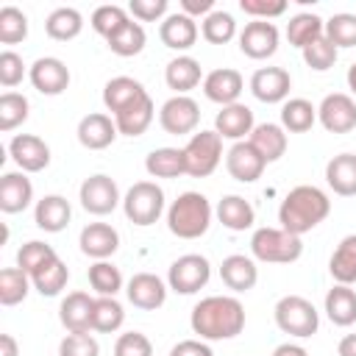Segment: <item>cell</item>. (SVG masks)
<instances>
[{
    "instance_id": "6da1fadb",
    "label": "cell",
    "mask_w": 356,
    "mask_h": 356,
    "mask_svg": "<svg viewBox=\"0 0 356 356\" xmlns=\"http://www.w3.org/2000/svg\"><path fill=\"white\" fill-rule=\"evenodd\" d=\"M189 325L200 339H234L245 328V306L231 295H209L195 303Z\"/></svg>"
},
{
    "instance_id": "7a4b0ae2",
    "label": "cell",
    "mask_w": 356,
    "mask_h": 356,
    "mask_svg": "<svg viewBox=\"0 0 356 356\" xmlns=\"http://www.w3.org/2000/svg\"><path fill=\"white\" fill-rule=\"evenodd\" d=\"M331 211V200L320 186L300 184L286 192V197L278 206V222L284 231L303 236L306 231L317 228Z\"/></svg>"
},
{
    "instance_id": "3957f363",
    "label": "cell",
    "mask_w": 356,
    "mask_h": 356,
    "mask_svg": "<svg viewBox=\"0 0 356 356\" xmlns=\"http://www.w3.org/2000/svg\"><path fill=\"white\" fill-rule=\"evenodd\" d=\"M211 225V203L200 192H181L167 209V228L178 239H197Z\"/></svg>"
},
{
    "instance_id": "277c9868",
    "label": "cell",
    "mask_w": 356,
    "mask_h": 356,
    "mask_svg": "<svg viewBox=\"0 0 356 356\" xmlns=\"http://www.w3.org/2000/svg\"><path fill=\"white\" fill-rule=\"evenodd\" d=\"M250 253L259 261L267 264H292L303 253L300 236L284 231V228H256L250 236Z\"/></svg>"
},
{
    "instance_id": "5b68a950",
    "label": "cell",
    "mask_w": 356,
    "mask_h": 356,
    "mask_svg": "<svg viewBox=\"0 0 356 356\" xmlns=\"http://www.w3.org/2000/svg\"><path fill=\"white\" fill-rule=\"evenodd\" d=\"M273 314H275V325L289 337L306 339L320 328V314L312 306V300H306L303 295H284L275 303Z\"/></svg>"
},
{
    "instance_id": "8992f818",
    "label": "cell",
    "mask_w": 356,
    "mask_h": 356,
    "mask_svg": "<svg viewBox=\"0 0 356 356\" xmlns=\"http://www.w3.org/2000/svg\"><path fill=\"white\" fill-rule=\"evenodd\" d=\"M181 150H184V161H186V175L206 178L217 170V164L222 159V136L217 131H200V134H192Z\"/></svg>"
},
{
    "instance_id": "52a82bcc",
    "label": "cell",
    "mask_w": 356,
    "mask_h": 356,
    "mask_svg": "<svg viewBox=\"0 0 356 356\" xmlns=\"http://www.w3.org/2000/svg\"><path fill=\"white\" fill-rule=\"evenodd\" d=\"M122 211L134 225H153L164 211V192L153 181L134 184L122 197Z\"/></svg>"
},
{
    "instance_id": "ba28073f",
    "label": "cell",
    "mask_w": 356,
    "mask_h": 356,
    "mask_svg": "<svg viewBox=\"0 0 356 356\" xmlns=\"http://www.w3.org/2000/svg\"><path fill=\"white\" fill-rule=\"evenodd\" d=\"M211 278V264L200 253H184L178 256L167 270V286L178 295H195L200 292Z\"/></svg>"
},
{
    "instance_id": "9c48e42d",
    "label": "cell",
    "mask_w": 356,
    "mask_h": 356,
    "mask_svg": "<svg viewBox=\"0 0 356 356\" xmlns=\"http://www.w3.org/2000/svg\"><path fill=\"white\" fill-rule=\"evenodd\" d=\"M78 197H81V206H83L89 214H95V217L111 214V211L122 203L117 181H114V178H108V175H103V172L89 175V178L81 184Z\"/></svg>"
},
{
    "instance_id": "30bf717a",
    "label": "cell",
    "mask_w": 356,
    "mask_h": 356,
    "mask_svg": "<svg viewBox=\"0 0 356 356\" xmlns=\"http://www.w3.org/2000/svg\"><path fill=\"white\" fill-rule=\"evenodd\" d=\"M317 120L328 134H348L356 128V100L345 92H331L317 106Z\"/></svg>"
},
{
    "instance_id": "8fae6325",
    "label": "cell",
    "mask_w": 356,
    "mask_h": 356,
    "mask_svg": "<svg viewBox=\"0 0 356 356\" xmlns=\"http://www.w3.org/2000/svg\"><path fill=\"white\" fill-rule=\"evenodd\" d=\"M159 122L167 134H175V136H184V134H192L200 122V106L189 97V95H172L161 111H159Z\"/></svg>"
},
{
    "instance_id": "7c38bea8",
    "label": "cell",
    "mask_w": 356,
    "mask_h": 356,
    "mask_svg": "<svg viewBox=\"0 0 356 356\" xmlns=\"http://www.w3.org/2000/svg\"><path fill=\"white\" fill-rule=\"evenodd\" d=\"M239 50L248 58H270L278 50V28L270 19H253L239 33Z\"/></svg>"
},
{
    "instance_id": "4fadbf2b",
    "label": "cell",
    "mask_w": 356,
    "mask_h": 356,
    "mask_svg": "<svg viewBox=\"0 0 356 356\" xmlns=\"http://www.w3.org/2000/svg\"><path fill=\"white\" fill-rule=\"evenodd\" d=\"M8 156L19 167V172H42L50 164V147L36 134H17L8 142Z\"/></svg>"
},
{
    "instance_id": "5bb4252c",
    "label": "cell",
    "mask_w": 356,
    "mask_h": 356,
    "mask_svg": "<svg viewBox=\"0 0 356 356\" xmlns=\"http://www.w3.org/2000/svg\"><path fill=\"white\" fill-rule=\"evenodd\" d=\"M264 167H267V161L259 156V150H256L248 139L234 142L231 150L225 153V170H228L231 178L239 181V184H253L256 178H261Z\"/></svg>"
},
{
    "instance_id": "9a60e30c",
    "label": "cell",
    "mask_w": 356,
    "mask_h": 356,
    "mask_svg": "<svg viewBox=\"0 0 356 356\" xmlns=\"http://www.w3.org/2000/svg\"><path fill=\"white\" fill-rule=\"evenodd\" d=\"M28 78L33 83L36 92L42 95H61L67 86H70V70L61 58L56 56H44V58H36L28 70Z\"/></svg>"
},
{
    "instance_id": "2e32d148",
    "label": "cell",
    "mask_w": 356,
    "mask_h": 356,
    "mask_svg": "<svg viewBox=\"0 0 356 356\" xmlns=\"http://www.w3.org/2000/svg\"><path fill=\"white\" fill-rule=\"evenodd\" d=\"M292 78L284 67H261L250 75V92L261 103H286Z\"/></svg>"
},
{
    "instance_id": "e0dca14e",
    "label": "cell",
    "mask_w": 356,
    "mask_h": 356,
    "mask_svg": "<svg viewBox=\"0 0 356 356\" xmlns=\"http://www.w3.org/2000/svg\"><path fill=\"white\" fill-rule=\"evenodd\" d=\"M125 295L136 309L145 312H156L159 306H164L167 300V284L153 275V273H136L128 284H125Z\"/></svg>"
},
{
    "instance_id": "ac0fdd59",
    "label": "cell",
    "mask_w": 356,
    "mask_h": 356,
    "mask_svg": "<svg viewBox=\"0 0 356 356\" xmlns=\"http://www.w3.org/2000/svg\"><path fill=\"white\" fill-rule=\"evenodd\" d=\"M245 89V81L236 70L231 67H222V70H211L206 78H203V95L211 100V103H220V106H231V103H239V95Z\"/></svg>"
},
{
    "instance_id": "d6986e66",
    "label": "cell",
    "mask_w": 356,
    "mask_h": 356,
    "mask_svg": "<svg viewBox=\"0 0 356 356\" xmlns=\"http://www.w3.org/2000/svg\"><path fill=\"white\" fill-rule=\"evenodd\" d=\"M81 253L95 259V261H106L117 248H120V234L117 228H111L108 222H89L81 231Z\"/></svg>"
},
{
    "instance_id": "ffe728a7",
    "label": "cell",
    "mask_w": 356,
    "mask_h": 356,
    "mask_svg": "<svg viewBox=\"0 0 356 356\" xmlns=\"http://www.w3.org/2000/svg\"><path fill=\"white\" fill-rule=\"evenodd\" d=\"M256 128V120H253V111L245 106V103H231V106H222L214 117V131L222 136V139H234V142H242L245 136H250V131Z\"/></svg>"
},
{
    "instance_id": "44dd1931",
    "label": "cell",
    "mask_w": 356,
    "mask_h": 356,
    "mask_svg": "<svg viewBox=\"0 0 356 356\" xmlns=\"http://www.w3.org/2000/svg\"><path fill=\"white\" fill-rule=\"evenodd\" d=\"M92 309H95V298H89L86 292H70L58 306V320L70 334H89Z\"/></svg>"
},
{
    "instance_id": "7402d4cb",
    "label": "cell",
    "mask_w": 356,
    "mask_h": 356,
    "mask_svg": "<svg viewBox=\"0 0 356 356\" xmlns=\"http://www.w3.org/2000/svg\"><path fill=\"white\" fill-rule=\"evenodd\" d=\"M117 122L108 117V114H86L81 122H78V142L86 147V150H106L114 139H117Z\"/></svg>"
},
{
    "instance_id": "603a6c76",
    "label": "cell",
    "mask_w": 356,
    "mask_h": 356,
    "mask_svg": "<svg viewBox=\"0 0 356 356\" xmlns=\"http://www.w3.org/2000/svg\"><path fill=\"white\" fill-rule=\"evenodd\" d=\"M33 200V184L25 172H3L0 178V211L17 214L25 211Z\"/></svg>"
},
{
    "instance_id": "cb8c5ba5",
    "label": "cell",
    "mask_w": 356,
    "mask_h": 356,
    "mask_svg": "<svg viewBox=\"0 0 356 356\" xmlns=\"http://www.w3.org/2000/svg\"><path fill=\"white\" fill-rule=\"evenodd\" d=\"M142 97H147V89L136 81V78H128V75H117L111 78L106 86H103V103L106 108L117 117L120 111H125L128 106L139 103Z\"/></svg>"
},
{
    "instance_id": "d4e9b609",
    "label": "cell",
    "mask_w": 356,
    "mask_h": 356,
    "mask_svg": "<svg viewBox=\"0 0 356 356\" xmlns=\"http://www.w3.org/2000/svg\"><path fill=\"white\" fill-rule=\"evenodd\" d=\"M220 278L228 289L234 292H248L256 286L259 281V267L250 256H242V253H234V256H225L222 264H220Z\"/></svg>"
},
{
    "instance_id": "484cf974",
    "label": "cell",
    "mask_w": 356,
    "mask_h": 356,
    "mask_svg": "<svg viewBox=\"0 0 356 356\" xmlns=\"http://www.w3.org/2000/svg\"><path fill=\"white\" fill-rule=\"evenodd\" d=\"M159 39L170 50H189L197 42V22L192 17H186L184 11H175V14L164 17V22L159 28Z\"/></svg>"
},
{
    "instance_id": "4316f807",
    "label": "cell",
    "mask_w": 356,
    "mask_h": 356,
    "mask_svg": "<svg viewBox=\"0 0 356 356\" xmlns=\"http://www.w3.org/2000/svg\"><path fill=\"white\" fill-rule=\"evenodd\" d=\"M70 217H72V209H70V200L61 197V195H44L42 200H36V209H33V222L47 231V234H58L70 225Z\"/></svg>"
},
{
    "instance_id": "83f0119b",
    "label": "cell",
    "mask_w": 356,
    "mask_h": 356,
    "mask_svg": "<svg viewBox=\"0 0 356 356\" xmlns=\"http://www.w3.org/2000/svg\"><path fill=\"white\" fill-rule=\"evenodd\" d=\"M325 184L339 197L356 195V153H339L325 164Z\"/></svg>"
},
{
    "instance_id": "f1b7e54d",
    "label": "cell",
    "mask_w": 356,
    "mask_h": 356,
    "mask_svg": "<svg viewBox=\"0 0 356 356\" xmlns=\"http://www.w3.org/2000/svg\"><path fill=\"white\" fill-rule=\"evenodd\" d=\"M248 142L259 150V156H261L267 164H270V161H278V159L286 153V131H284L281 125H275V122H259V125L250 131Z\"/></svg>"
},
{
    "instance_id": "f546056e",
    "label": "cell",
    "mask_w": 356,
    "mask_h": 356,
    "mask_svg": "<svg viewBox=\"0 0 356 356\" xmlns=\"http://www.w3.org/2000/svg\"><path fill=\"white\" fill-rule=\"evenodd\" d=\"M200 78H203L200 61L192 56H178L164 70V81L170 89H175V95H186L189 89H195L200 83Z\"/></svg>"
},
{
    "instance_id": "4dcf8cb0",
    "label": "cell",
    "mask_w": 356,
    "mask_h": 356,
    "mask_svg": "<svg viewBox=\"0 0 356 356\" xmlns=\"http://www.w3.org/2000/svg\"><path fill=\"white\" fill-rule=\"evenodd\" d=\"M325 314L334 325H353L356 323V292L345 284H334L325 292Z\"/></svg>"
},
{
    "instance_id": "1f68e13d",
    "label": "cell",
    "mask_w": 356,
    "mask_h": 356,
    "mask_svg": "<svg viewBox=\"0 0 356 356\" xmlns=\"http://www.w3.org/2000/svg\"><path fill=\"white\" fill-rule=\"evenodd\" d=\"M328 273L337 284H356V234H348L328 259Z\"/></svg>"
},
{
    "instance_id": "d6a6232c",
    "label": "cell",
    "mask_w": 356,
    "mask_h": 356,
    "mask_svg": "<svg viewBox=\"0 0 356 356\" xmlns=\"http://www.w3.org/2000/svg\"><path fill=\"white\" fill-rule=\"evenodd\" d=\"M217 220L228 231H245V228H250L256 222V211L242 195H225L217 203Z\"/></svg>"
},
{
    "instance_id": "836d02e7",
    "label": "cell",
    "mask_w": 356,
    "mask_h": 356,
    "mask_svg": "<svg viewBox=\"0 0 356 356\" xmlns=\"http://www.w3.org/2000/svg\"><path fill=\"white\" fill-rule=\"evenodd\" d=\"M44 31H47V36L56 39V42H70V39H75V36L83 31V17H81V11L72 8V6L53 8V11L47 14V19H44Z\"/></svg>"
},
{
    "instance_id": "e575fe53",
    "label": "cell",
    "mask_w": 356,
    "mask_h": 356,
    "mask_svg": "<svg viewBox=\"0 0 356 356\" xmlns=\"http://www.w3.org/2000/svg\"><path fill=\"white\" fill-rule=\"evenodd\" d=\"M153 114H156V106H153V97L147 95V97H142L139 103H134V106H128L125 111H120V114L114 117V122H117V131H120V134H125V136H142V134L150 128Z\"/></svg>"
},
{
    "instance_id": "d590c367",
    "label": "cell",
    "mask_w": 356,
    "mask_h": 356,
    "mask_svg": "<svg viewBox=\"0 0 356 356\" xmlns=\"http://www.w3.org/2000/svg\"><path fill=\"white\" fill-rule=\"evenodd\" d=\"M145 170L153 178H178L186 175V161L181 147H156L145 159Z\"/></svg>"
},
{
    "instance_id": "8d00e7d4",
    "label": "cell",
    "mask_w": 356,
    "mask_h": 356,
    "mask_svg": "<svg viewBox=\"0 0 356 356\" xmlns=\"http://www.w3.org/2000/svg\"><path fill=\"white\" fill-rule=\"evenodd\" d=\"M317 122V106H312L306 97H289L281 106V128L292 134H306Z\"/></svg>"
},
{
    "instance_id": "74e56055",
    "label": "cell",
    "mask_w": 356,
    "mask_h": 356,
    "mask_svg": "<svg viewBox=\"0 0 356 356\" xmlns=\"http://www.w3.org/2000/svg\"><path fill=\"white\" fill-rule=\"evenodd\" d=\"M323 33H325V22L312 11H300L286 22V39L292 47H300V50L314 39H320Z\"/></svg>"
},
{
    "instance_id": "f35d334b",
    "label": "cell",
    "mask_w": 356,
    "mask_h": 356,
    "mask_svg": "<svg viewBox=\"0 0 356 356\" xmlns=\"http://www.w3.org/2000/svg\"><path fill=\"white\" fill-rule=\"evenodd\" d=\"M106 42H108V50H111V53H117V56L128 58V56H136V53H142V50H145L147 36H145V28H142L139 22L128 19V22H125L117 33H111Z\"/></svg>"
},
{
    "instance_id": "ab89813d",
    "label": "cell",
    "mask_w": 356,
    "mask_h": 356,
    "mask_svg": "<svg viewBox=\"0 0 356 356\" xmlns=\"http://www.w3.org/2000/svg\"><path fill=\"white\" fill-rule=\"evenodd\" d=\"M31 275L19 267H6L0 270V303L3 306H17L28 298V289H31Z\"/></svg>"
},
{
    "instance_id": "60d3db41",
    "label": "cell",
    "mask_w": 356,
    "mask_h": 356,
    "mask_svg": "<svg viewBox=\"0 0 356 356\" xmlns=\"http://www.w3.org/2000/svg\"><path fill=\"white\" fill-rule=\"evenodd\" d=\"M125 323V309L117 298H95L92 309V331L100 334H114Z\"/></svg>"
},
{
    "instance_id": "b9f144b4",
    "label": "cell",
    "mask_w": 356,
    "mask_h": 356,
    "mask_svg": "<svg viewBox=\"0 0 356 356\" xmlns=\"http://www.w3.org/2000/svg\"><path fill=\"white\" fill-rule=\"evenodd\" d=\"M31 281H33V289H36L39 295L53 298V295H58V292L67 286V281H70V270H67V264H64L61 259H53V261L44 264L39 273H33Z\"/></svg>"
},
{
    "instance_id": "7bdbcfd3",
    "label": "cell",
    "mask_w": 356,
    "mask_h": 356,
    "mask_svg": "<svg viewBox=\"0 0 356 356\" xmlns=\"http://www.w3.org/2000/svg\"><path fill=\"white\" fill-rule=\"evenodd\" d=\"M200 33H203V39L211 42V44H225V42H231V39L236 36V22H234V17H231L228 11L214 8L209 17H203Z\"/></svg>"
},
{
    "instance_id": "ee69618b",
    "label": "cell",
    "mask_w": 356,
    "mask_h": 356,
    "mask_svg": "<svg viewBox=\"0 0 356 356\" xmlns=\"http://www.w3.org/2000/svg\"><path fill=\"white\" fill-rule=\"evenodd\" d=\"M28 108H31V103H28L25 95H19V92H3L0 95V131L8 134L17 125H22L28 120Z\"/></svg>"
},
{
    "instance_id": "f6af8a7d",
    "label": "cell",
    "mask_w": 356,
    "mask_h": 356,
    "mask_svg": "<svg viewBox=\"0 0 356 356\" xmlns=\"http://www.w3.org/2000/svg\"><path fill=\"white\" fill-rule=\"evenodd\" d=\"M53 259H58L56 250H53V245L39 242V239H31V242H25V245L17 250V267L25 270L28 275L39 273V270H42L44 264H50Z\"/></svg>"
},
{
    "instance_id": "bcb514c9",
    "label": "cell",
    "mask_w": 356,
    "mask_h": 356,
    "mask_svg": "<svg viewBox=\"0 0 356 356\" xmlns=\"http://www.w3.org/2000/svg\"><path fill=\"white\" fill-rule=\"evenodd\" d=\"M89 284L100 298H114L122 289V273L111 261H95L89 267Z\"/></svg>"
},
{
    "instance_id": "7dc6e473",
    "label": "cell",
    "mask_w": 356,
    "mask_h": 356,
    "mask_svg": "<svg viewBox=\"0 0 356 356\" xmlns=\"http://www.w3.org/2000/svg\"><path fill=\"white\" fill-rule=\"evenodd\" d=\"M325 39L339 50V47H353L356 44V14H334L325 19Z\"/></svg>"
},
{
    "instance_id": "c3c4849f",
    "label": "cell",
    "mask_w": 356,
    "mask_h": 356,
    "mask_svg": "<svg viewBox=\"0 0 356 356\" xmlns=\"http://www.w3.org/2000/svg\"><path fill=\"white\" fill-rule=\"evenodd\" d=\"M25 36H28V17L17 6H3L0 8V42L17 44Z\"/></svg>"
},
{
    "instance_id": "681fc988",
    "label": "cell",
    "mask_w": 356,
    "mask_h": 356,
    "mask_svg": "<svg viewBox=\"0 0 356 356\" xmlns=\"http://www.w3.org/2000/svg\"><path fill=\"white\" fill-rule=\"evenodd\" d=\"M128 22V11L122 8V6H97L95 11H92V28H95V33H100L103 39H108L111 33H117L122 25Z\"/></svg>"
},
{
    "instance_id": "f907efd6",
    "label": "cell",
    "mask_w": 356,
    "mask_h": 356,
    "mask_svg": "<svg viewBox=\"0 0 356 356\" xmlns=\"http://www.w3.org/2000/svg\"><path fill=\"white\" fill-rule=\"evenodd\" d=\"M300 53H303V61H306L314 72H325V70H331V67H334V61H337V53H339V50H337V47L325 39V33H323L320 39H314L312 44H306Z\"/></svg>"
},
{
    "instance_id": "816d5d0a",
    "label": "cell",
    "mask_w": 356,
    "mask_h": 356,
    "mask_svg": "<svg viewBox=\"0 0 356 356\" xmlns=\"http://www.w3.org/2000/svg\"><path fill=\"white\" fill-rule=\"evenodd\" d=\"M58 356H100V345L92 334H67L58 345Z\"/></svg>"
},
{
    "instance_id": "f5cc1de1",
    "label": "cell",
    "mask_w": 356,
    "mask_h": 356,
    "mask_svg": "<svg viewBox=\"0 0 356 356\" xmlns=\"http://www.w3.org/2000/svg\"><path fill=\"white\" fill-rule=\"evenodd\" d=\"M114 356H153V345L142 331H128L117 337Z\"/></svg>"
},
{
    "instance_id": "db71d44e",
    "label": "cell",
    "mask_w": 356,
    "mask_h": 356,
    "mask_svg": "<svg viewBox=\"0 0 356 356\" xmlns=\"http://www.w3.org/2000/svg\"><path fill=\"white\" fill-rule=\"evenodd\" d=\"M22 75H25V64H22V56L14 53V50H3L0 53V83L6 89L22 83Z\"/></svg>"
},
{
    "instance_id": "11a10c76",
    "label": "cell",
    "mask_w": 356,
    "mask_h": 356,
    "mask_svg": "<svg viewBox=\"0 0 356 356\" xmlns=\"http://www.w3.org/2000/svg\"><path fill=\"white\" fill-rule=\"evenodd\" d=\"M239 8L253 19H273L286 11V3L284 0H239Z\"/></svg>"
},
{
    "instance_id": "9f6ffc18",
    "label": "cell",
    "mask_w": 356,
    "mask_h": 356,
    "mask_svg": "<svg viewBox=\"0 0 356 356\" xmlns=\"http://www.w3.org/2000/svg\"><path fill=\"white\" fill-rule=\"evenodd\" d=\"M167 6H170L167 0H131L128 11L142 22H156L167 14Z\"/></svg>"
},
{
    "instance_id": "6f0895ef",
    "label": "cell",
    "mask_w": 356,
    "mask_h": 356,
    "mask_svg": "<svg viewBox=\"0 0 356 356\" xmlns=\"http://www.w3.org/2000/svg\"><path fill=\"white\" fill-rule=\"evenodd\" d=\"M170 356H214L211 348L200 339H181L178 345H172Z\"/></svg>"
},
{
    "instance_id": "680465c9",
    "label": "cell",
    "mask_w": 356,
    "mask_h": 356,
    "mask_svg": "<svg viewBox=\"0 0 356 356\" xmlns=\"http://www.w3.org/2000/svg\"><path fill=\"white\" fill-rule=\"evenodd\" d=\"M181 11L186 14V17H200V14H211L214 11V0H181Z\"/></svg>"
},
{
    "instance_id": "91938a15",
    "label": "cell",
    "mask_w": 356,
    "mask_h": 356,
    "mask_svg": "<svg viewBox=\"0 0 356 356\" xmlns=\"http://www.w3.org/2000/svg\"><path fill=\"white\" fill-rule=\"evenodd\" d=\"M0 356H19V345L11 334H0Z\"/></svg>"
},
{
    "instance_id": "94428289",
    "label": "cell",
    "mask_w": 356,
    "mask_h": 356,
    "mask_svg": "<svg viewBox=\"0 0 356 356\" xmlns=\"http://www.w3.org/2000/svg\"><path fill=\"white\" fill-rule=\"evenodd\" d=\"M273 356H309L303 345H295V342H284L273 350Z\"/></svg>"
},
{
    "instance_id": "6125c7cd",
    "label": "cell",
    "mask_w": 356,
    "mask_h": 356,
    "mask_svg": "<svg viewBox=\"0 0 356 356\" xmlns=\"http://www.w3.org/2000/svg\"><path fill=\"white\" fill-rule=\"evenodd\" d=\"M337 356H356V334H345L337 345Z\"/></svg>"
},
{
    "instance_id": "be15d7a7",
    "label": "cell",
    "mask_w": 356,
    "mask_h": 356,
    "mask_svg": "<svg viewBox=\"0 0 356 356\" xmlns=\"http://www.w3.org/2000/svg\"><path fill=\"white\" fill-rule=\"evenodd\" d=\"M348 89L356 95V61L348 67Z\"/></svg>"
}]
</instances>
